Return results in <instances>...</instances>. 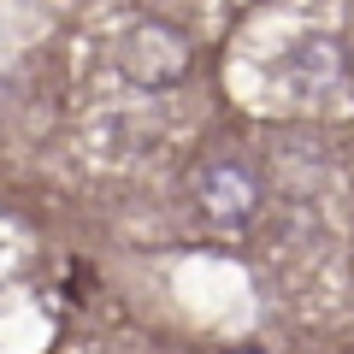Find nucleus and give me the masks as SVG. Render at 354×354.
Returning <instances> with one entry per match:
<instances>
[{
  "instance_id": "obj_1",
  "label": "nucleus",
  "mask_w": 354,
  "mask_h": 354,
  "mask_svg": "<svg viewBox=\"0 0 354 354\" xmlns=\"http://www.w3.org/2000/svg\"><path fill=\"white\" fill-rule=\"evenodd\" d=\"M118 65L142 88H171L177 77L189 71V41L177 36L171 24H136L124 36V48H118Z\"/></svg>"
},
{
  "instance_id": "obj_2",
  "label": "nucleus",
  "mask_w": 354,
  "mask_h": 354,
  "mask_svg": "<svg viewBox=\"0 0 354 354\" xmlns=\"http://www.w3.org/2000/svg\"><path fill=\"white\" fill-rule=\"evenodd\" d=\"M195 201H201V213L213 218V225L236 230V225H248L254 207H260V177L242 160H207L201 171H195Z\"/></svg>"
},
{
  "instance_id": "obj_3",
  "label": "nucleus",
  "mask_w": 354,
  "mask_h": 354,
  "mask_svg": "<svg viewBox=\"0 0 354 354\" xmlns=\"http://www.w3.org/2000/svg\"><path fill=\"white\" fill-rule=\"evenodd\" d=\"M283 77L301 95H319V88H330L342 77V48L330 36H295L290 53H283Z\"/></svg>"
},
{
  "instance_id": "obj_4",
  "label": "nucleus",
  "mask_w": 354,
  "mask_h": 354,
  "mask_svg": "<svg viewBox=\"0 0 354 354\" xmlns=\"http://www.w3.org/2000/svg\"><path fill=\"white\" fill-rule=\"evenodd\" d=\"M248 354H254V348H248Z\"/></svg>"
}]
</instances>
